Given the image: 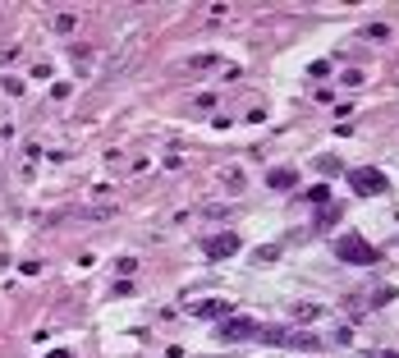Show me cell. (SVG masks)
Segmentation results:
<instances>
[{
  "instance_id": "6da1fadb",
  "label": "cell",
  "mask_w": 399,
  "mask_h": 358,
  "mask_svg": "<svg viewBox=\"0 0 399 358\" xmlns=\"http://www.w3.org/2000/svg\"><path fill=\"white\" fill-rule=\"evenodd\" d=\"M335 257L339 262H354V267H376L381 262V253H376L363 235H339L335 239Z\"/></svg>"
},
{
  "instance_id": "7a4b0ae2",
  "label": "cell",
  "mask_w": 399,
  "mask_h": 358,
  "mask_svg": "<svg viewBox=\"0 0 399 358\" xmlns=\"http://www.w3.org/2000/svg\"><path fill=\"white\" fill-rule=\"evenodd\" d=\"M349 189H354L358 198H381V193L390 189V179L376 166H358V170H349Z\"/></svg>"
},
{
  "instance_id": "3957f363",
  "label": "cell",
  "mask_w": 399,
  "mask_h": 358,
  "mask_svg": "<svg viewBox=\"0 0 399 358\" xmlns=\"http://www.w3.org/2000/svg\"><path fill=\"white\" fill-rule=\"evenodd\" d=\"M243 248L239 235H207L202 239V253H207V262H225V257H235Z\"/></svg>"
},
{
  "instance_id": "277c9868",
  "label": "cell",
  "mask_w": 399,
  "mask_h": 358,
  "mask_svg": "<svg viewBox=\"0 0 399 358\" xmlns=\"http://www.w3.org/2000/svg\"><path fill=\"white\" fill-rule=\"evenodd\" d=\"M257 331L262 326L252 322V317H225V322H220V340H252Z\"/></svg>"
},
{
  "instance_id": "5b68a950",
  "label": "cell",
  "mask_w": 399,
  "mask_h": 358,
  "mask_svg": "<svg viewBox=\"0 0 399 358\" xmlns=\"http://www.w3.org/2000/svg\"><path fill=\"white\" fill-rule=\"evenodd\" d=\"M230 308H235V303H225V298H207V303H198L193 313L207 322V317H230Z\"/></svg>"
},
{
  "instance_id": "8992f818",
  "label": "cell",
  "mask_w": 399,
  "mask_h": 358,
  "mask_svg": "<svg viewBox=\"0 0 399 358\" xmlns=\"http://www.w3.org/2000/svg\"><path fill=\"white\" fill-rule=\"evenodd\" d=\"M266 184H271V189H294V184H298V175H294V170H271V175H266Z\"/></svg>"
},
{
  "instance_id": "52a82bcc",
  "label": "cell",
  "mask_w": 399,
  "mask_h": 358,
  "mask_svg": "<svg viewBox=\"0 0 399 358\" xmlns=\"http://www.w3.org/2000/svg\"><path fill=\"white\" fill-rule=\"evenodd\" d=\"M335 220H339V207H335V202H326V207H321V216H317V225H321V230H330Z\"/></svg>"
},
{
  "instance_id": "ba28073f",
  "label": "cell",
  "mask_w": 399,
  "mask_h": 358,
  "mask_svg": "<svg viewBox=\"0 0 399 358\" xmlns=\"http://www.w3.org/2000/svg\"><path fill=\"white\" fill-rule=\"evenodd\" d=\"M317 313H321V308H313V303H298V308H294V322H313Z\"/></svg>"
},
{
  "instance_id": "9c48e42d",
  "label": "cell",
  "mask_w": 399,
  "mask_h": 358,
  "mask_svg": "<svg viewBox=\"0 0 399 358\" xmlns=\"http://www.w3.org/2000/svg\"><path fill=\"white\" fill-rule=\"evenodd\" d=\"M308 198H313L317 207H326V202H330V189H326V184H317V189H308Z\"/></svg>"
},
{
  "instance_id": "30bf717a",
  "label": "cell",
  "mask_w": 399,
  "mask_h": 358,
  "mask_svg": "<svg viewBox=\"0 0 399 358\" xmlns=\"http://www.w3.org/2000/svg\"><path fill=\"white\" fill-rule=\"evenodd\" d=\"M276 257H280V248H276V244H266V248H257V262H276Z\"/></svg>"
},
{
  "instance_id": "8fae6325",
  "label": "cell",
  "mask_w": 399,
  "mask_h": 358,
  "mask_svg": "<svg viewBox=\"0 0 399 358\" xmlns=\"http://www.w3.org/2000/svg\"><path fill=\"white\" fill-rule=\"evenodd\" d=\"M74 28V14H55V33H69Z\"/></svg>"
},
{
  "instance_id": "7c38bea8",
  "label": "cell",
  "mask_w": 399,
  "mask_h": 358,
  "mask_svg": "<svg viewBox=\"0 0 399 358\" xmlns=\"http://www.w3.org/2000/svg\"><path fill=\"white\" fill-rule=\"evenodd\" d=\"M372 358H399V354L395 349H381V354H372Z\"/></svg>"
}]
</instances>
